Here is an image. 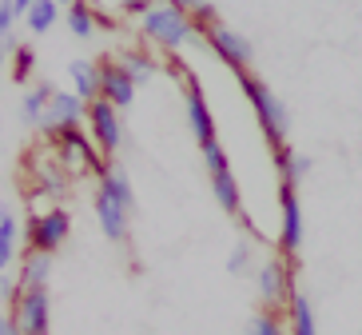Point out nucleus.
<instances>
[{"instance_id": "obj_1", "label": "nucleus", "mask_w": 362, "mask_h": 335, "mask_svg": "<svg viewBox=\"0 0 362 335\" xmlns=\"http://www.w3.org/2000/svg\"><path fill=\"white\" fill-rule=\"evenodd\" d=\"M132 212H136V195L119 164L100 168V188H96V220L112 244H124L132 236Z\"/></svg>"}, {"instance_id": "obj_24", "label": "nucleus", "mask_w": 362, "mask_h": 335, "mask_svg": "<svg viewBox=\"0 0 362 335\" xmlns=\"http://www.w3.org/2000/svg\"><path fill=\"white\" fill-rule=\"evenodd\" d=\"M119 64H124L132 76H136V84H144V80H151V76H156V68H160V64H156V60H151L148 52H139V48H132V52H124V56H119Z\"/></svg>"}, {"instance_id": "obj_26", "label": "nucleus", "mask_w": 362, "mask_h": 335, "mask_svg": "<svg viewBox=\"0 0 362 335\" xmlns=\"http://www.w3.org/2000/svg\"><path fill=\"white\" fill-rule=\"evenodd\" d=\"M33 68H36V52L28 48V44H21V48H16V56H12V80H16V84H28Z\"/></svg>"}, {"instance_id": "obj_14", "label": "nucleus", "mask_w": 362, "mask_h": 335, "mask_svg": "<svg viewBox=\"0 0 362 335\" xmlns=\"http://www.w3.org/2000/svg\"><path fill=\"white\" fill-rule=\"evenodd\" d=\"M52 96H56V88L48 84V80H36V84L24 92V100H21V120H24V124L40 128L44 112H48V104H52Z\"/></svg>"}, {"instance_id": "obj_25", "label": "nucleus", "mask_w": 362, "mask_h": 335, "mask_svg": "<svg viewBox=\"0 0 362 335\" xmlns=\"http://www.w3.org/2000/svg\"><path fill=\"white\" fill-rule=\"evenodd\" d=\"M163 4H171V8H180V12H187V16H195V21H199V28H203V24H211V21H219L207 0H163Z\"/></svg>"}, {"instance_id": "obj_29", "label": "nucleus", "mask_w": 362, "mask_h": 335, "mask_svg": "<svg viewBox=\"0 0 362 335\" xmlns=\"http://www.w3.org/2000/svg\"><path fill=\"white\" fill-rule=\"evenodd\" d=\"M16 21H21V12L12 8V0H0V36L16 33Z\"/></svg>"}, {"instance_id": "obj_22", "label": "nucleus", "mask_w": 362, "mask_h": 335, "mask_svg": "<svg viewBox=\"0 0 362 335\" xmlns=\"http://www.w3.org/2000/svg\"><path fill=\"white\" fill-rule=\"evenodd\" d=\"M96 21L100 12L88 4V0H76L72 8H68V33L76 36V40H92V33H96Z\"/></svg>"}, {"instance_id": "obj_3", "label": "nucleus", "mask_w": 362, "mask_h": 335, "mask_svg": "<svg viewBox=\"0 0 362 335\" xmlns=\"http://www.w3.org/2000/svg\"><path fill=\"white\" fill-rule=\"evenodd\" d=\"M139 33H144L148 44H156V48H163V52H180L183 44H192L203 28H199L195 16H187V12L171 8V4L160 0L148 16H139Z\"/></svg>"}, {"instance_id": "obj_6", "label": "nucleus", "mask_w": 362, "mask_h": 335, "mask_svg": "<svg viewBox=\"0 0 362 335\" xmlns=\"http://www.w3.org/2000/svg\"><path fill=\"white\" fill-rule=\"evenodd\" d=\"M12 319L24 335H48V324H52L48 288H21L16 300H12Z\"/></svg>"}, {"instance_id": "obj_18", "label": "nucleus", "mask_w": 362, "mask_h": 335, "mask_svg": "<svg viewBox=\"0 0 362 335\" xmlns=\"http://www.w3.org/2000/svg\"><path fill=\"white\" fill-rule=\"evenodd\" d=\"M16 256H21V220H16V212H0V271L12 268L16 263Z\"/></svg>"}, {"instance_id": "obj_9", "label": "nucleus", "mask_w": 362, "mask_h": 335, "mask_svg": "<svg viewBox=\"0 0 362 335\" xmlns=\"http://www.w3.org/2000/svg\"><path fill=\"white\" fill-rule=\"evenodd\" d=\"M303 248V204H298V184H279V251Z\"/></svg>"}, {"instance_id": "obj_23", "label": "nucleus", "mask_w": 362, "mask_h": 335, "mask_svg": "<svg viewBox=\"0 0 362 335\" xmlns=\"http://www.w3.org/2000/svg\"><path fill=\"white\" fill-rule=\"evenodd\" d=\"M247 335H291V327H287V319L279 312H259V315H251V324H247Z\"/></svg>"}, {"instance_id": "obj_8", "label": "nucleus", "mask_w": 362, "mask_h": 335, "mask_svg": "<svg viewBox=\"0 0 362 335\" xmlns=\"http://www.w3.org/2000/svg\"><path fill=\"white\" fill-rule=\"evenodd\" d=\"M88 136H92V140H96V148L100 152H107V156H112V152L119 148V144H124V124H119V108L116 104H112V100H92V104H88Z\"/></svg>"}, {"instance_id": "obj_28", "label": "nucleus", "mask_w": 362, "mask_h": 335, "mask_svg": "<svg viewBox=\"0 0 362 335\" xmlns=\"http://www.w3.org/2000/svg\"><path fill=\"white\" fill-rule=\"evenodd\" d=\"M251 268V244H235V251H231V260H227V271H231V276H243V271Z\"/></svg>"}, {"instance_id": "obj_10", "label": "nucleus", "mask_w": 362, "mask_h": 335, "mask_svg": "<svg viewBox=\"0 0 362 335\" xmlns=\"http://www.w3.org/2000/svg\"><path fill=\"white\" fill-rule=\"evenodd\" d=\"M80 124H88V100L76 96V92H56L52 104H48V112H44L40 132H48V136H64V132L80 128Z\"/></svg>"}, {"instance_id": "obj_19", "label": "nucleus", "mask_w": 362, "mask_h": 335, "mask_svg": "<svg viewBox=\"0 0 362 335\" xmlns=\"http://www.w3.org/2000/svg\"><path fill=\"white\" fill-rule=\"evenodd\" d=\"M275 168H279V180L283 184H303L310 176V156H298L291 148H279L275 152Z\"/></svg>"}, {"instance_id": "obj_34", "label": "nucleus", "mask_w": 362, "mask_h": 335, "mask_svg": "<svg viewBox=\"0 0 362 335\" xmlns=\"http://www.w3.org/2000/svg\"><path fill=\"white\" fill-rule=\"evenodd\" d=\"M56 4H60V8H72V4H76V0H56Z\"/></svg>"}, {"instance_id": "obj_11", "label": "nucleus", "mask_w": 362, "mask_h": 335, "mask_svg": "<svg viewBox=\"0 0 362 335\" xmlns=\"http://www.w3.org/2000/svg\"><path fill=\"white\" fill-rule=\"evenodd\" d=\"M136 88H139L136 76L119 64V60H100V96L104 100H112L116 108H132Z\"/></svg>"}, {"instance_id": "obj_2", "label": "nucleus", "mask_w": 362, "mask_h": 335, "mask_svg": "<svg viewBox=\"0 0 362 335\" xmlns=\"http://www.w3.org/2000/svg\"><path fill=\"white\" fill-rule=\"evenodd\" d=\"M239 88H243L247 104H251V112H255L259 128H263L267 144L271 148H287V132H291V108L283 104V96L279 92H271V84L267 80H259L255 72H239Z\"/></svg>"}, {"instance_id": "obj_33", "label": "nucleus", "mask_w": 362, "mask_h": 335, "mask_svg": "<svg viewBox=\"0 0 362 335\" xmlns=\"http://www.w3.org/2000/svg\"><path fill=\"white\" fill-rule=\"evenodd\" d=\"M33 4H36V0H12V8H16V12H21V21H24V12H28V8H33Z\"/></svg>"}, {"instance_id": "obj_32", "label": "nucleus", "mask_w": 362, "mask_h": 335, "mask_svg": "<svg viewBox=\"0 0 362 335\" xmlns=\"http://www.w3.org/2000/svg\"><path fill=\"white\" fill-rule=\"evenodd\" d=\"M16 48H21V40H16V33H8V36H4V52L16 56Z\"/></svg>"}, {"instance_id": "obj_30", "label": "nucleus", "mask_w": 362, "mask_h": 335, "mask_svg": "<svg viewBox=\"0 0 362 335\" xmlns=\"http://www.w3.org/2000/svg\"><path fill=\"white\" fill-rule=\"evenodd\" d=\"M156 4H160V0H116V8L128 12V16H148Z\"/></svg>"}, {"instance_id": "obj_5", "label": "nucleus", "mask_w": 362, "mask_h": 335, "mask_svg": "<svg viewBox=\"0 0 362 335\" xmlns=\"http://www.w3.org/2000/svg\"><path fill=\"white\" fill-rule=\"evenodd\" d=\"M72 236V216L64 208H48V212H33L28 216V227H24V239L33 251H60Z\"/></svg>"}, {"instance_id": "obj_4", "label": "nucleus", "mask_w": 362, "mask_h": 335, "mask_svg": "<svg viewBox=\"0 0 362 335\" xmlns=\"http://www.w3.org/2000/svg\"><path fill=\"white\" fill-rule=\"evenodd\" d=\"M203 40H207V48H211V52L219 56L235 76L251 72V56H255V48H251V40H247L239 28H227L223 21H211V24H203Z\"/></svg>"}, {"instance_id": "obj_15", "label": "nucleus", "mask_w": 362, "mask_h": 335, "mask_svg": "<svg viewBox=\"0 0 362 335\" xmlns=\"http://www.w3.org/2000/svg\"><path fill=\"white\" fill-rule=\"evenodd\" d=\"M68 80H72V92L84 96L88 104L100 100V64L96 60H72L68 64Z\"/></svg>"}, {"instance_id": "obj_7", "label": "nucleus", "mask_w": 362, "mask_h": 335, "mask_svg": "<svg viewBox=\"0 0 362 335\" xmlns=\"http://www.w3.org/2000/svg\"><path fill=\"white\" fill-rule=\"evenodd\" d=\"M255 292H259V303H263L267 312L291 307L295 288H291L287 260H263V263H259V268H255Z\"/></svg>"}, {"instance_id": "obj_21", "label": "nucleus", "mask_w": 362, "mask_h": 335, "mask_svg": "<svg viewBox=\"0 0 362 335\" xmlns=\"http://www.w3.org/2000/svg\"><path fill=\"white\" fill-rule=\"evenodd\" d=\"M56 21H60V4H56V0H36L33 8L24 12V28H28V33H36V36L52 33Z\"/></svg>"}, {"instance_id": "obj_31", "label": "nucleus", "mask_w": 362, "mask_h": 335, "mask_svg": "<svg viewBox=\"0 0 362 335\" xmlns=\"http://www.w3.org/2000/svg\"><path fill=\"white\" fill-rule=\"evenodd\" d=\"M0 335H24V331L16 327V319H12V315H4V319H0Z\"/></svg>"}, {"instance_id": "obj_27", "label": "nucleus", "mask_w": 362, "mask_h": 335, "mask_svg": "<svg viewBox=\"0 0 362 335\" xmlns=\"http://www.w3.org/2000/svg\"><path fill=\"white\" fill-rule=\"evenodd\" d=\"M203 152V164H207V176H215V172H223V168H231L227 164V152H223V144L215 140V144H207V148H199Z\"/></svg>"}, {"instance_id": "obj_17", "label": "nucleus", "mask_w": 362, "mask_h": 335, "mask_svg": "<svg viewBox=\"0 0 362 335\" xmlns=\"http://www.w3.org/2000/svg\"><path fill=\"white\" fill-rule=\"evenodd\" d=\"M211 192H215V204L223 208L227 216H239L243 212V195H239V180H235L231 168L211 176Z\"/></svg>"}, {"instance_id": "obj_20", "label": "nucleus", "mask_w": 362, "mask_h": 335, "mask_svg": "<svg viewBox=\"0 0 362 335\" xmlns=\"http://www.w3.org/2000/svg\"><path fill=\"white\" fill-rule=\"evenodd\" d=\"M287 327H291V335H319V327H315V307H310V300L303 292H295V300L287 307Z\"/></svg>"}, {"instance_id": "obj_16", "label": "nucleus", "mask_w": 362, "mask_h": 335, "mask_svg": "<svg viewBox=\"0 0 362 335\" xmlns=\"http://www.w3.org/2000/svg\"><path fill=\"white\" fill-rule=\"evenodd\" d=\"M48 276H52V256L48 251H24L21 256V288H48Z\"/></svg>"}, {"instance_id": "obj_13", "label": "nucleus", "mask_w": 362, "mask_h": 335, "mask_svg": "<svg viewBox=\"0 0 362 335\" xmlns=\"http://www.w3.org/2000/svg\"><path fill=\"white\" fill-rule=\"evenodd\" d=\"M183 104H187V124H192V136L199 148H207V144H215V116L211 108H207V96L199 92V84H187V92H183Z\"/></svg>"}, {"instance_id": "obj_12", "label": "nucleus", "mask_w": 362, "mask_h": 335, "mask_svg": "<svg viewBox=\"0 0 362 335\" xmlns=\"http://www.w3.org/2000/svg\"><path fill=\"white\" fill-rule=\"evenodd\" d=\"M56 148H60V164H64V168H104L100 156H96V140L84 136L80 128L56 136Z\"/></svg>"}]
</instances>
